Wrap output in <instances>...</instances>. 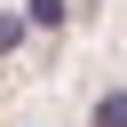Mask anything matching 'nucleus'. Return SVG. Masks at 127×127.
Listing matches in <instances>:
<instances>
[{"instance_id":"2","label":"nucleus","mask_w":127,"mask_h":127,"mask_svg":"<svg viewBox=\"0 0 127 127\" xmlns=\"http://www.w3.org/2000/svg\"><path fill=\"white\" fill-rule=\"evenodd\" d=\"M95 127H127V103H119V95H103V103H95Z\"/></svg>"},{"instance_id":"1","label":"nucleus","mask_w":127,"mask_h":127,"mask_svg":"<svg viewBox=\"0 0 127 127\" xmlns=\"http://www.w3.org/2000/svg\"><path fill=\"white\" fill-rule=\"evenodd\" d=\"M71 16V0H24V24H40V32H56Z\"/></svg>"},{"instance_id":"3","label":"nucleus","mask_w":127,"mask_h":127,"mask_svg":"<svg viewBox=\"0 0 127 127\" xmlns=\"http://www.w3.org/2000/svg\"><path fill=\"white\" fill-rule=\"evenodd\" d=\"M16 40H24V16H16V8H0V56H8Z\"/></svg>"}]
</instances>
